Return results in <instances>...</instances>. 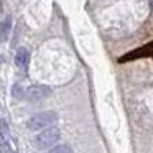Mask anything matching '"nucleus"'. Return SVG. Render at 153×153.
I'll return each instance as SVG.
<instances>
[{
	"instance_id": "nucleus-5",
	"label": "nucleus",
	"mask_w": 153,
	"mask_h": 153,
	"mask_svg": "<svg viewBox=\"0 0 153 153\" xmlns=\"http://www.w3.org/2000/svg\"><path fill=\"white\" fill-rule=\"evenodd\" d=\"M46 153H71V148L68 145H56L53 148H50Z\"/></svg>"
},
{
	"instance_id": "nucleus-1",
	"label": "nucleus",
	"mask_w": 153,
	"mask_h": 153,
	"mask_svg": "<svg viewBox=\"0 0 153 153\" xmlns=\"http://www.w3.org/2000/svg\"><path fill=\"white\" fill-rule=\"evenodd\" d=\"M58 120V114L53 110H45V112H38L35 115H31L27 122V127L33 132H41L45 128H50L54 125V122Z\"/></svg>"
},
{
	"instance_id": "nucleus-6",
	"label": "nucleus",
	"mask_w": 153,
	"mask_h": 153,
	"mask_svg": "<svg viewBox=\"0 0 153 153\" xmlns=\"http://www.w3.org/2000/svg\"><path fill=\"white\" fill-rule=\"evenodd\" d=\"M10 23H12V20H10V18L4 22V25H2V30H0V38H4L5 35H7V31L10 30Z\"/></svg>"
},
{
	"instance_id": "nucleus-8",
	"label": "nucleus",
	"mask_w": 153,
	"mask_h": 153,
	"mask_svg": "<svg viewBox=\"0 0 153 153\" xmlns=\"http://www.w3.org/2000/svg\"><path fill=\"white\" fill-rule=\"evenodd\" d=\"M12 92H13V96L17 97V99H20L23 94H22V89H20V84H15L13 86V89H12Z\"/></svg>"
},
{
	"instance_id": "nucleus-2",
	"label": "nucleus",
	"mask_w": 153,
	"mask_h": 153,
	"mask_svg": "<svg viewBox=\"0 0 153 153\" xmlns=\"http://www.w3.org/2000/svg\"><path fill=\"white\" fill-rule=\"evenodd\" d=\"M61 138V132L56 127H50V128H45L41 132H38L33 138V145L38 150H45V148H53Z\"/></svg>"
},
{
	"instance_id": "nucleus-4",
	"label": "nucleus",
	"mask_w": 153,
	"mask_h": 153,
	"mask_svg": "<svg viewBox=\"0 0 153 153\" xmlns=\"http://www.w3.org/2000/svg\"><path fill=\"white\" fill-rule=\"evenodd\" d=\"M28 61H30V51L23 46L18 48L17 53H15V64L18 68H22V69H25L28 66Z\"/></svg>"
},
{
	"instance_id": "nucleus-9",
	"label": "nucleus",
	"mask_w": 153,
	"mask_h": 153,
	"mask_svg": "<svg viewBox=\"0 0 153 153\" xmlns=\"http://www.w3.org/2000/svg\"><path fill=\"white\" fill-rule=\"evenodd\" d=\"M150 5H152V7H153V0H150Z\"/></svg>"
},
{
	"instance_id": "nucleus-7",
	"label": "nucleus",
	"mask_w": 153,
	"mask_h": 153,
	"mask_svg": "<svg viewBox=\"0 0 153 153\" xmlns=\"http://www.w3.org/2000/svg\"><path fill=\"white\" fill-rule=\"evenodd\" d=\"M0 146H2L5 152H10V145H8V142H7V138H5L4 133H0Z\"/></svg>"
},
{
	"instance_id": "nucleus-3",
	"label": "nucleus",
	"mask_w": 153,
	"mask_h": 153,
	"mask_svg": "<svg viewBox=\"0 0 153 153\" xmlns=\"http://www.w3.org/2000/svg\"><path fill=\"white\" fill-rule=\"evenodd\" d=\"M50 94H51V89L48 86H43V84H33V86H30L27 89L25 97H27L30 102H40V100L50 97Z\"/></svg>"
}]
</instances>
